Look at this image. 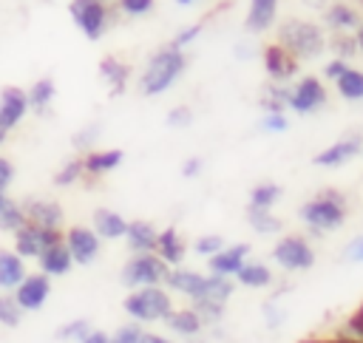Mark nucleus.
<instances>
[{"instance_id":"f3484780","label":"nucleus","mask_w":363,"mask_h":343,"mask_svg":"<svg viewBox=\"0 0 363 343\" xmlns=\"http://www.w3.org/2000/svg\"><path fill=\"white\" fill-rule=\"evenodd\" d=\"M94 232L99 235V241H102V238H108V241H113V238H125V232H128V221H125L116 210L99 207V210H94Z\"/></svg>"},{"instance_id":"a18cd8bd","label":"nucleus","mask_w":363,"mask_h":343,"mask_svg":"<svg viewBox=\"0 0 363 343\" xmlns=\"http://www.w3.org/2000/svg\"><path fill=\"white\" fill-rule=\"evenodd\" d=\"M346 68H349V65H346V60H337V57H335L332 62H326V68H323V74H326L329 79H337V77H340V74H343Z\"/></svg>"},{"instance_id":"c9c22d12","label":"nucleus","mask_w":363,"mask_h":343,"mask_svg":"<svg viewBox=\"0 0 363 343\" xmlns=\"http://www.w3.org/2000/svg\"><path fill=\"white\" fill-rule=\"evenodd\" d=\"M85 170H82V159H71L65 167H60L57 170V176H54V184H60V187H68V184H74L79 176H82Z\"/></svg>"},{"instance_id":"7c9ffc66","label":"nucleus","mask_w":363,"mask_h":343,"mask_svg":"<svg viewBox=\"0 0 363 343\" xmlns=\"http://www.w3.org/2000/svg\"><path fill=\"white\" fill-rule=\"evenodd\" d=\"M170 329L182 332V334H196L201 329V315L196 309H182V312H170L167 315Z\"/></svg>"},{"instance_id":"bb28decb","label":"nucleus","mask_w":363,"mask_h":343,"mask_svg":"<svg viewBox=\"0 0 363 343\" xmlns=\"http://www.w3.org/2000/svg\"><path fill=\"white\" fill-rule=\"evenodd\" d=\"M99 74H102V79L119 94L122 88H125V82H128V77H130V68L125 65V62H119V60H113V57H105L102 62H99Z\"/></svg>"},{"instance_id":"2eb2a0df","label":"nucleus","mask_w":363,"mask_h":343,"mask_svg":"<svg viewBox=\"0 0 363 343\" xmlns=\"http://www.w3.org/2000/svg\"><path fill=\"white\" fill-rule=\"evenodd\" d=\"M264 71H267L272 79L284 82V79L295 77V71H298V60H295L284 45L272 43V45L264 48Z\"/></svg>"},{"instance_id":"2f4dec72","label":"nucleus","mask_w":363,"mask_h":343,"mask_svg":"<svg viewBox=\"0 0 363 343\" xmlns=\"http://www.w3.org/2000/svg\"><path fill=\"white\" fill-rule=\"evenodd\" d=\"M247 218H250V227L255 232H261V235H269V232L281 230V221L269 210H247Z\"/></svg>"},{"instance_id":"6e6552de","label":"nucleus","mask_w":363,"mask_h":343,"mask_svg":"<svg viewBox=\"0 0 363 343\" xmlns=\"http://www.w3.org/2000/svg\"><path fill=\"white\" fill-rule=\"evenodd\" d=\"M320 105H326V88L318 77H303L295 88H289V96H286V108H292L295 113L306 116L312 111H318Z\"/></svg>"},{"instance_id":"a19ab883","label":"nucleus","mask_w":363,"mask_h":343,"mask_svg":"<svg viewBox=\"0 0 363 343\" xmlns=\"http://www.w3.org/2000/svg\"><path fill=\"white\" fill-rule=\"evenodd\" d=\"M199 34H201V23H193V26L182 28V31H179V34L170 40V48H179V51H182V48H184V45H190V43H193Z\"/></svg>"},{"instance_id":"a211bd4d","label":"nucleus","mask_w":363,"mask_h":343,"mask_svg":"<svg viewBox=\"0 0 363 343\" xmlns=\"http://www.w3.org/2000/svg\"><path fill=\"white\" fill-rule=\"evenodd\" d=\"M278 14V0H250V11L244 20V28L252 34H264Z\"/></svg>"},{"instance_id":"a878e982","label":"nucleus","mask_w":363,"mask_h":343,"mask_svg":"<svg viewBox=\"0 0 363 343\" xmlns=\"http://www.w3.org/2000/svg\"><path fill=\"white\" fill-rule=\"evenodd\" d=\"M335 88H337V94H340L343 99H349V102L363 99V71L346 68V71L335 79Z\"/></svg>"},{"instance_id":"8fccbe9b","label":"nucleus","mask_w":363,"mask_h":343,"mask_svg":"<svg viewBox=\"0 0 363 343\" xmlns=\"http://www.w3.org/2000/svg\"><path fill=\"white\" fill-rule=\"evenodd\" d=\"M139 343H170L167 337H159V334H150V332H142Z\"/></svg>"},{"instance_id":"9d476101","label":"nucleus","mask_w":363,"mask_h":343,"mask_svg":"<svg viewBox=\"0 0 363 343\" xmlns=\"http://www.w3.org/2000/svg\"><path fill=\"white\" fill-rule=\"evenodd\" d=\"M62 241H65V247H68L71 261H77V264H82V266H88V264L96 261V255H99V235H96L91 227H71Z\"/></svg>"},{"instance_id":"b1692460","label":"nucleus","mask_w":363,"mask_h":343,"mask_svg":"<svg viewBox=\"0 0 363 343\" xmlns=\"http://www.w3.org/2000/svg\"><path fill=\"white\" fill-rule=\"evenodd\" d=\"M156 255L164 261V264H179L182 255H184V244L176 232V227H167L156 235Z\"/></svg>"},{"instance_id":"c85d7f7f","label":"nucleus","mask_w":363,"mask_h":343,"mask_svg":"<svg viewBox=\"0 0 363 343\" xmlns=\"http://www.w3.org/2000/svg\"><path fill=\"white\" fill-rule=\"evenodd\" d=\"M54 94H57L54 79H48V77L37 79V82L28 88V94H26V96H28V108H34V111H45V108L51 105Z\"/></svg>"},{"instance_id":"5fc2aeb1","label":"nucleus","mask_w":363,"mask_h":343,"mask_svg":"<svg viewBox=\"0 0 363 343\" xmlns=\"http://www.w3.org/2000/svg\"><path fill=\"white\" fill-rule=\"evenodd\" d=\"M6 136H9V130H6V128H3V125H0V145H3V142H6Z\"/></svg>"},{"instance_id":"5701e85b","label":"nucleus","mask_w":363,"mask_h":343,"mask_svg":"<svg viewBox=\"0 0 363 343\" xmlns=\"http://www.w3.org/2000/svg\"><path fill=\"white\" fill-rule=\"evenodd\" d=\"M173 289H179V292H184V295H190V298H201L204 295V283H207V278L204 275H199V272H190V269H173V272H167V278H164Z\"/></svg>"},{"instance_id":"3c124183","label":"nucleus","mask_w":363,"mask_h":343,"mask_svg":"<svg viewBox=\"0 0 363 343\" xmlns=\"http://www.w3.org/2000/svg\"><path fill=\"white\" fill-rule=\"evenodd\" d=\"M354 45H357V51H363V23H357V34H354Z\"/></svg>"},{"instance_id":"6e6d98bb","label":"nucleus","mask_w":363,"mask_h":343,"mask_svg":"<svg viewBox=\"0 0 363 343\" xmlns=\"http://www.w3.org/2000/svg\"><path fill=\"white\" fill-rule=\"evenodd\" d=\"M179 6H193V3H199V0H176Z\"/></svg>"},{"instance_id":"6ab92c4d","label":"nucleus","mask_w":363,"mask_h":343,"mask_svg":"<svg viewBox=\"0 0 363 343\" xmlns=\"http://www.w3.org/2000/svg\"><path fill=\"white\" fill-rule=\"evenodd\" d=\"M40 266H43V275H65L71 269V255H68V247L65 241H57L51 247H45L40 255H37Z\"/></svg>"},{"instance_id":"ddd939ff","label":"nucleus","mask_w":363,"mask_h":343,"mask_svg":"<svg viewBox=\"0 0 363 343\" xmlns=\"http://www.w3.org/2000/svg\"><path fill=\"white\" fill-rule=\"evenodd\" d=\"M26 111H28V96H26L23 88L9 85V88L0 91V125L6 130L17 128L23 122V116H26Z\"/></svg>"},{"instance_id":"c756f323","label":"nucleus","mask_w":363,"mask_h":343,"mask_svg":"<svg viewBox=\"0 0 363 343\" xmlns=\"http://www.w3.org/2000/svg\"><path fill=\"white\" fill-rule=\"evenodd\" d=\"M235 278H238L244 286H255V289H258V286H267V283L272 281L269 269H267L264 264H258V261H250V264L244 261L241 269L235 272Z\"/></svg>"},{"instance_id":"37998d69","label":"nucleus","mask_w":363,"mask_h":343,"mask_svg":"<svg viewBox=\"0 0 363 343\" xmlns=\"http://www.w3.org/2000/svg\"><path fill=\"white\" fill-rule=\"evenodd\" d=\"M142 329L139 326H122L113 332V337H108V343H139Z\"/></svg>"},{"instance_id":"f8f14e48","label":"nucleus","mask_w":363,"mask_h":343,"mask_svg":"<svg viewBox=\"0 0 363 343\" xmlns=\"http://www.w3.org/2000/svg\"><path fill=\"white\" fill-rule=\"evenodd\" d=\"M23 207L26 224H34L40 230H60L62 227V207L48 198H28Z\"/></svg>"},{"instance_id":"20e7f679","label":"nucleus","mask_w":363,"mask_h":343,"mask_svg":"<svg viewBox=\"0 0 363 343\" xmlns=\"http://www.w3.org/2000/svg\"><path fill=\"white\" fill-rule=\"evenodd\" d=\"M125 312L136 320H167L173 306H170V298H167L164 289L142 286V289H136L125 298Z\"/></svg>"},{"instance_id":"dca6fc26","label":"nucleus","mask_w":363,"mask_h":343,"mask_svg":"<svg viewBox=\"0 0 363 343\" xmlns=\"http://www.w3.org/2000/svg\"><path fill=\"white\" fill-rule=\"evenodd\" d=\"M247 255H250V244H235V247L218 249L216 255H210V269H213V275L230 278V275H235L241 269Z\"/></svg>"},{"instance_id":"72a5a7b5","label":"nucleus","mask_w":363,"mask_h":343,"mask_svg":"<svg viewBox=\"0 0 363 343\" xmlns=\"http://www.w3.org/2000/svg\"><path fill=\"white\" fill-rule=\"evenodd\" d=\"M23 224H26V215H23V207L20 204H9L0 213V230L3 232H17Z\"/></svg>"},{"instance_id":"58836bf2","label":"nucleus","mask_w":363,"mask_h":343,"mask_svg":"<svg viewBox=\"0 0 363 343\" xmlns=\"http://www.w3.org/2000/svg\"><path fill=\"white\" fill-rule=\"evenodd\" d=\"M88 332H91L88 320H74V323L62 326V329L57 332V337H60V340H82V337H85Z\"/></svg>"},{"instance_id":"4c0bfd02","label":"nucleus","mask_w":363,"mask_h":343,"mask_svg":"<svg viewBox=\"0 0 363 343\" xmlns=\"http://www.w3.org/2000/svg\"><path fill=\"white\" fill-rule=\"evenodd\" d=\"M190 125H193V111H190L187 105L170 108V113H167V128L182 130V128H190Z\"/></svg>"},{"instance_id":"4d7b16f0","label":"nucleus","mask_w":363,"mask_h":343,"mask_svg":"<svg viewBox=\"0 0 363 343\" xmlns=\"http://www.w3.org/2000/svg\"><path fill=\"white\" fill-rule=\"evenodd\" d=\"M360 153H363V150H360Z\"/></svg>"},{"instance_id":"393cba45","label":"nucleus","mask_w":363,"mask_h":343,"mask_svg":"<svg viewBox=\"0 0 363 343\" xmlns=\"http://www.w3.org/2000/svg\"><path fill=\"white\" fill-rule=\"evenodd\" d=\"M323 20H326V26H329V28H335V31L357 28V23H360L357 11H354L349 3H335V6H329V9H326V14H323Z\"/></svg>"},{"instance_id":"864d4df0","label":"nucleus","mask_w":363,"mask_h":343,"mask_svg":"<svg viewBox=\"0 0 363 343\" xmlns=\"http://www.w3.org/2000/svg\"><path fill=\"white\" fill-rule=\"evenodd\" d=\"M9 204H11V201H9V196H6V193H3V190H0V213H3V210H6V207H9Z\"/></svg>"},{"instance_id":"cd10ccee","label":"nucleus","mask_w":363,"mask_h":343,"mask_svg":"<svg viewBox=\"0 0 363 343\" xmlns=\"http://www.w3.org/2000/svg\"><path fill=\"white\" fill-rule=\"evenodd\" d=\"M281 184H272V181H264V184H255L250 190V210H272V204L281 198Z\"/></svg>"},{"instance_id":"412c9836","label":"nucleus","mask_w":363,"mask_h":343,"mask_svg":"<svg viewBox=\"0 0 363 343\" xmlns=\"http://www.w3.org/2000/svg\"><path fill=\"white\" fill-rule=\"evenodd\" d=\"M156 227L150 221H128V244L133 252H156Z\"/></svg>"},{"instance_id":"7ed1b4c3","label":"nucleus","mask_w":363,"mask_h":343,"mask_svg":"<svg viewBox=\"0 0 363 343\" xmlns=\"http://www.w3.org/2000/svg\"><path fill=\"white\" fill-rule=\"evenodd\" d=\"M301 218L312 232H332L346 221V198L335 190H326L301 207Z\"/></svg>"},{"instance_id":"4468645a","label":"nucleus","mask_w":363,"mask_h":343,"mask_svg":"<svg viewBox=\"0 0 363 343\" xmlns=\"http://www.w3.org/2000/svg\"><path fill=\"white\" fill-rule=\"evenodd\" d=\"M363 150V142H360V136H346V139H337L335 145H329V147H323L312 162L318 164V167H340V164H346V162H352L357 153Z\"/></svg>"},{"instance_id":"f03ea898","label":"nucleus","mask_w":363,"mask_h":343,"mask_svg":"<svg viewBox=\"0 0 363 343\" xmlns=\"http://www.w3.org/2000/svg\"><path fill=\"white\" fill-rule=\"evenodd\" d=\"M278 45H284L295 60H315L326 48V37L315 23L286 20L278 28Z\"/></svg>"},{"instance_id":"79ce46f5","label":"nucleus","mask_w":363,"mask_h":343,"mask_svg":"<svg viewBox=\"0 0 363 343\" xmlns=\"http://www.w3.org/2000/svg\"><path fill=\"white\" fill-rule=\"evenodd\" d=\"M193 249H196L199 255H216L218 249H224V241H221L218 235H201V238L193 244Z\"/></svg>"},{"instance_id":"423d86ee","label":"nucleus","mask_w":363,"mask_h":343,"mask_svg":"<svg viewBox=\"0 0 363 343\" xmlns=\"http://www.w3.org/2000/svg\"><path fill=\"white\" fill-rule=\"evenodd\" d=\"M68 14L74 20V26L88 37V40H99L108 28V6L105 0H71L68 3Z\"/></svg>"},{"instance_id":"e433bc0d","label":"nucleus","mask_w":363,"mask_h":343,"mask_svg":"<svg viewBox=\"0 0 363 343\" xmlns=\"http://www.w3.org/2000/svg\"><path fill=\"white\" fill-rule=\"evenodd\" d=\"M286 128H289V119L284 116V111H269L261 119V130H267V133H284Z\"/></svg>"},{"instance_id":"f704fd0d","label":"nucleus","mask_w":363,"mask_h":343,"mask_svg":"<svg viewBox=\"0 0 363 343\" xmlns=\"http://www.w3.org/2000/svg\"><path fill=\"white\" fill-rule=\"evenodd\" d=\"M329 48L337 54V60H349V57L357 51V45H354V37H349L346 31H337V34L329 40Z\"/></svg>"},{"instance_id":"ea45409f","label":"nucleus","mask_w":363,"mask_h":343,"mask_svg":"<svg viewBox=\"0 0 363 343\" xmlns=\"http://www.w3.org/2000/svg\"><path fill=\"white\" fill-rule=\"evenodd\" d=\"M153 9V0H119V11L128 17H142Z\"/></svg>"},{"instance_id":"c03bdc74","label":"nucleus","mask_w":363,"mask_h":343,"mask_svg":"<svg viewBox=\"0 0 363 343\" xmlns=\"http://www.w3.org/2000/svg\"><path fill=\"white\" fill-rule=\"evenodd\" d=\"M14 181V164L6 159V156H0V190L6 193V187Z\"/></svg>"},{"instance_id":"1a4fd4ad","label":"nucleus","mask_w":363,"mask_h":343,"mask_svg":"<svg viewBox=\"0 0 363 343\" xmlns=\"http://www.w3.org/2000/svg\"><path fill=\"white\" fill-rule=\"evenodd\" d=\"M62 241V232L60 230H40L34 224H23L17 232H14V252L20 258H37L45 247Z\"/></svg>"},{"instance_id":"aec40b11","label":"nucleus","mask_w":363,"mask_h":343,"mask_svg":"<svg viewBox=\"0 0 363 343\" xmlns=\"http://www.w3.org/2000/svg\"><path fill=\"white\" fill-rule=\"evenodd\" d=\"M122 159H125V153H122L119 147H113V150H91V153H85V159H82V170H85L88 176H102V173L116 170V167L122 164Z\"/></svg>"},{"instance_id":"603ef678","label":"nucleus","mask_w":363,"mask_h":343,"mask_svg":"<svg viewBox=\"0 0 363 343\" xmlns=\"http://www.w3.org/2000/svg\"><path fill=\"white\" fill-rule=\"evenodd\" d=\"M303 6H309V9H323L326 0H303Z\"/></svg>"},{"instance_id":"473e14b6","label":"nucleus","mask_w":363,"mask_h":343,"mask_svg":"<svg viewBox=\"0 0 363 343\" xmlns=\"http://www.w3.org/2000/svg\"><path fill=\"white\" fill-rule=\"evenodd\" d=\"M23 320V309L17 306V300L11 295H0V323L3 326H20Z\"/></svg>"},{"instance_id":"39448f33","label":"nucleus","mask_w":363,"mask_h":343,"mask_svg":"<svg viewBox=\"0 0 363 343\" xmlns=\"http://www.w3.org/2000/svg\"><path fill=\"white\" fill-rule=\"evenodd\" d=\"M167 264L156 252H136L125 266H122V283L136 289V286H156L159 281L167 278Z\"/></svg>"},{"instance_id":"49530a36","label":"nucleus","mask_w":363,"mask_h":343,"mask_svg":"<svg viewBox=\"0 0 363 343\" xmlns=\"http://www.w3.org/2000/svg\"><path fill=\"white\" fill-rule=\"evenodd\" d=\"M346 258H349V261H363V235L354 238V241L346 247Z\"/></svg>"},{"instance_id":"4be33fe9","label":"nucleus","mask_w":363,"mask_h":343,"mask_svg":"<svg viewBox=\"0 0 363 343\" xmlns=\"http://www.w3.org/2000/svg\"><path fill=\"white\" fill-rule=\"evenodd\" d=\"M23 278H26L23 258L11 249H0V289H17Z\"/></svg>"},{"instance_id":"de8ad7c7","label":"nucleus","mask_w":363,"mask_h":343,"mask_svg":"<svg viewBox=\"0 0 363 343\" xmlns=\"http://www.w3.org/2000/svg\"><path fill=\"white\" fill-rule=\"evenodd\" d=\"M199 170H201V159H199V156H193V159H187V162H184V167H182V176L193 179V176H199Z\"/></svg>"},{"instance_id":"0eeeda50","label":"nucleus","mask_w":363,"mask_h":343,"mask_svg":"<svg viewBox=\"0 0 363 343\" xmlns=\"http://www.w3.org/2000/svg\"><path fill=\"white\" fill-rule=\"evenodd\" d=\"M272 258H275L284 269H289V272H301V269H309V266L315 264V252H312V247H309L301 235H286V238H281V241L275 244V249H272Z\"/></svg>"},{"instance_id":"09e8293b","label":"nucleus","mask_w":363,"mask_h":343,"mask_svg":"<svg viewBox=\"0 0 363 343\" xmlns=\"http://www.w3.org/2000/svg\"><path fill=\"white\" fill-rule=\"evenodd\" d=\"M79 343H108V334H105V332H99V329H91Z\"/></svg>"},{"instance_id":"f257e3e1","label":"nucleus","mask_w":363,"mask_h":343,"mask_svg":"<svg viewBox=\"0 0 363 343\" xmlns=\"http://www.w3.org/2000/svg\"><path fill=\"white\" fill-rule=\"evenodd\" d=\"M184 65H187V60H184V54H182L179 48H170V45L159 48V51L147 60V65H145V71H142V77H139V91H142L145 96H159V94H164V91L182 77Z\"/></svg>"},{"instance_id":"9b49d317","label":"nucleus","mask_w":363,"mask_h":343,"mask_svg":"<svg viewBox=\"0 0 363 343\" xmlns=\"http://www.w3.org/2000/svg\"><path fill=\"white\" fill-rule=\"evenodd\" d=\"M48 292H51V281L48 275L37 272V275H26L17 289H14V300L23 312H37L45 300H48Z\"/></svg>"}]
</instances>
